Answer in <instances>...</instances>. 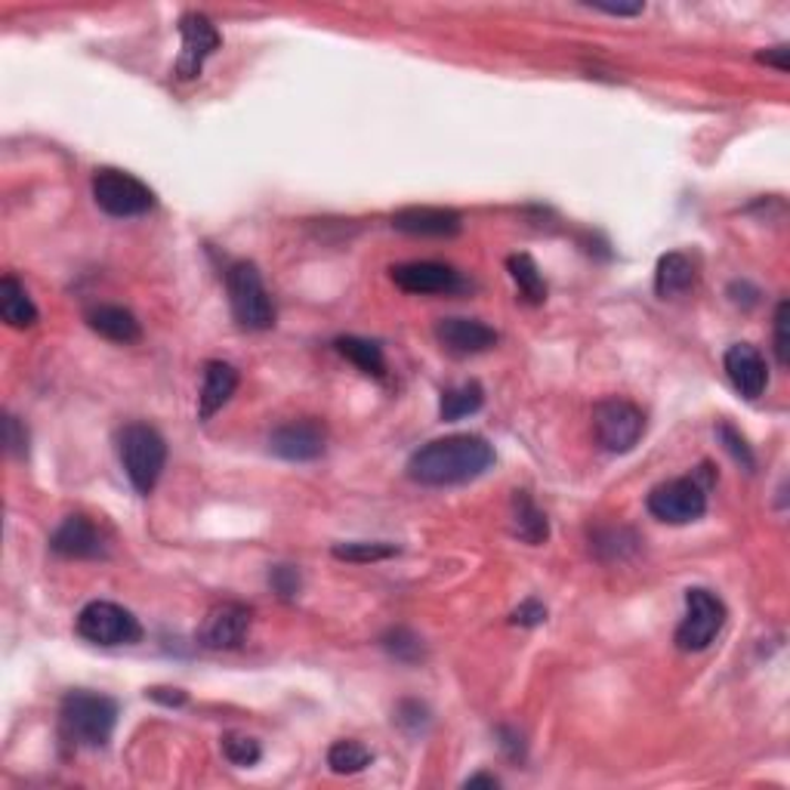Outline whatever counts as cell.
Here are the masks:
<instances>
[{"mask_svg":"<svg viewBox=\"0 0 790 790\" xmlns=\"http://www.w3.org/2000/svg\"><path fill=\"white\" fill-rule=\"evenodd\" d=\"M89 330H96L99 337L112 340V344L130 346L143 337V328L136 322V315L124 306H96L87 313Z\"/></svg>","mask_w":790,"mask_h":790,"instance_id":"19","label":"cell"},{"mask_svg":"<svg viewBox=\"0 0 790 790\" xmlns=\"http://www.w3.org/2000/svg\"><path fill=\"white\" fill-rule=\"evenodd\" d=\"M507 268L509 278L516 282V287L523 291V297L528 299V303H544V299H547V282H544V275H540V268H537L531 256L513 254L507 260Z\"/></svg>","mask_w":790,"mask_h":790,"instance_id":"25","label":"cell"},{"mask_svg":"<svg viewBox=\"0 0 790 790\" xmlns=\"http://www.w3.org/2000/svg\"><path fill=\"white\" fill-rule=\"evenodd\" d=\"M53 552H60L65 559H103L105 540L99 528L84 519V516H69L65 523L50 537Z\"/></svg>","mask_w":790,"mask_h":790,"instance_id":"17","label":"cell"},{"mask_svg":"<svg viewBox=\"0 0 790 790\" xmlns=\"http://www.w3.org/2000/svg\"><path fill=\"white\" fill-rule=\"evenodd\" d=\"M7 447L13 451V454H25V447H29V433L19 426V420L15 418H7Z\"/></svg>","mask_w":790,"mask_h":790,"instance_id":"36","label":"cell"},{"mask_svg":"<svg viewBox=\"0 0 790 790\" xmlns=\"http://www.w3.org/2000/svg\"><path fill=\"white\" fill-rule=\"evenodd\" d=\"M325 445H328V430H325L322 420L313 418L291 420V423H284V426H278L275 433L268 435L272 454H278L282 461L291 463H306L322 457Z\"/></svg>","mask_w":790,"mask_h":790,"instance_id":"11","label":"cell"},{"mask_svg":"<svg viewBox=\"0 0 790 790\" xmlns=\"http://www.w3.org/2000/svg\"><path fill=\"white\" fill-rule=\"evenodd\" d=\"M695 284V266L686 254L673 251V254H664L657 260L655 266V291L657 297H680L692 291Z\"/></svg>","mask_w":790,"mask_h":790,"instance_id":"21","label":"cell"},{"mask_svg":"<svg viewBox=\"0 0 790 790\" xmlns=\"http://www.w3.org/2000/svg\"><path fill=\"white\" fill-rule=\"evenodd\" d=\"M337 352L349 358L361 373H373L383 377L387 373V358H383V346L365 340V337H340L337 340Z\"/></svg>","mask_w":790,"mask_h":790,"instance_id":"23","label":"cell"},{"mask_svg":"<svg viewBox=\"0 0 790 790\" xmlns=\"http://www.w3.org/2000/svg\"><path fill=\"white\" fill-rule=\"evenodd\" d=\"M60 719L69 741L87 750H99L112 741V731L118 723V704L96 692H69L62 698Z\"/></svg>","mask_w":790,"mask_h":790,"instance_id":"2","label":"cell"},{"mask_svg":"<svg viewBox=\"0 0 790 790\" xmlns=\"http://www.w3.org/2000/svg\"><path fill=\"white\" fill-rule=\"evenodd\" d=\"M790 303L788 299H781L776 309V356L781 365H788V349H790Z\"/></svg>","mask_w":790,"mask_h":790,"instance_id":"33","label":"cell"},{"mask_svg":"<svg viewBox=\"0 0 790 790\" xmlns=\"http://www.w3.org/2000/svg\"><path fill=\"white\" fill-rule=\"evenodd\" d=\"M396 723H399L408 735H420V731H426V726H430V710L418 702H402L399 704V710H396Z\"/></svg>","mask_w":790,"mask_h":790,"instance_id":"32","label":"cell"},{"mask_svg":"<svg viewBox=\"0 0 790 790\" xmlns=\"http://www.w3.org/2000/svg\"><path fill=\"white\" fill-rule=\"evenodd\" d=\"M225 291L232 315L244 330H268L275 325V303L254 263L239 260L225 272Z\"/></svg>","mask_w":790,"mask_h":790,"instance_id":"4","label":"cell"},{"mask_svg":"<svg viewBox=\"0 0 790 790\" xmlns=\"http://www.w3.org/2000/svg\"><path fill=\"white\" fill-rule=\"evenodd\" d=\"M268 583L275 587V593H282L284 599H291L299 590L297 568H291V566L272 568V575H268Z\"/></svg>","mask_w":790,"mask_h":790,"instance_id":"34","label":"cell"},{"mask_svg":"<svg viewBox=\"0 0 790 790\" xmlns=\"http://www.w3.org/2000/svg\"><path fill=\"white\" fill-rule=\"evenodd\" d=\"M330 552L337 559H346V562H380V559L396 556L399 547L387 544V540H352V544H337Z\"/></svg>","mask_w":790,"mask_h":790,"instance_id":"28","label":"cell"},{"mask_svg":"<svg viewBox=\"0 0 790 790\" xmlns=\"http://www.w3.org/2000/svg\"><path fill=\"white\" fill-rule=\"evenodd\" d=\"M593 10H599V13H609V15H640L642 13V3H593Z\"/></svg>","mask_w":790,"mask_h":790,"instance_id":"39","label":"cell"},{"mask_svg":"<svg viewBox=\"0 0 790 790\" xmlns=\"http://www.w3.org/2000/svg\"><path fill=\"white\" fill-rule=\"evenodd\" d=\"M649 513L667 525H688L707 513V485L698 476H680L661 482L649 494Z\"/></svg>","mask_w":790,"mask_h":790,"instance_id":"9","label":"cell"},{"mask_svg":"<svg viewBox=\"0 0 790 790\" xmlns=\"http://www.w3.org/2000/svg\"><path fill=\"white\" fill-rule=\"evenodd\" d=\"M392 225L414 239H454L463 229V217L451 208L414 204L392 213Z\"/></svg>","mask_w":790,"mask_h":790,"instance_id":"12","label":"cell"},{"mask_svg":"<svg viewBox=\"0 0 790 790\" xmlns=\"http://www.w3.org/2000/svg\"><path fill=\"white\" fill-rule=\"evenodd\" d=\"M239 389V371L229 361H208L204 365V387L198 399V418L210 420Z\"/></svg>","mask_w":790,"mask_h":790,"instance_id":"18","label":"cell"},{"mask_svg":"<svg viewBox=\"0 0 790 790\" xmlns=\"http://www.w3.org/2000/svg\"><path fill=\"white\" fill-rule=\"evenodd\" d=\"M149 698L167 704V707H179V704H186V692H179V688H151Z\"/></svg>","mask_w":790,"mask_h":790,"instance_id":"38","label":"cell"},{"mask_svg":"<svg viewBox=\"0 0 790 790\" xmlns=\"http://www.w3.org/2000/svg\"><path fill=\"white\" fill-rule=\"evenodd\" d=\"M726 373H729L731 387L738 389L745 399H760L769 387V368L766 358L757 346L735 344L726 349Z\"/></svg>","mask_w":790,"mask_h":790,"instance_id":"15","label":"cell"},{"mask_svg":"<svg viewBox=\"0 0 790 790\" xmlns=\"http://www.w3.org/2000/svg\"><path fill=\"white\" fill-rule=\"evenodd\" d=\"M494 463V447L488 439L473 433H457L435 439L418 447L408 461V476L418 485L445 488V485H463L473 482L482 473H488Z\"/></svg>","mask_w":790,"mask_h":790,"instance_id":"1","label":"cell"},{"mask_svg":"<svg viewBox=\"0 0 790 790\" xmlns=\"http://www.w3.org/2000/svg\"><path fill=\"white\" fill-rule=\"evenodd\" d=\"M93 198H96L99 210H105L115 220L143 217L155 208V192L149 186L118 167H99L93 173Z\"/></svg>","mask_w":790,"mask_h":790,"instance_id":"5","label":"cell"},{"mask_svg":"<svg viewBox=\"0 0 790 790\" xmlns=\"http://www.w3.org/2000/svg\"><path fill=\"white\" fill-rule=\"evenodd\" d=\"M482 404H485V389L478 387L476 380H466V383H457L442 396L439 414H442V420H463L476 414Z\"/></svg>","mask_w":790,"mask_h":790,"instance_id":"24","label":"cell"},{"mask_svg":"<svg viewBox=\"0 0 790 790\" xmlns=\"http://www.w3.org/2000/svg\"><path fill=\"white\" fill-rule=\"evenodd\" d=\"M179 34H182V53L177 60V77L179 81H192L201 75L204 62L220 50L223 38L217 25L210 22L204 13H186L179 19Z\"/></svg>","mask_w":790,"mask_h":790,"instance_id":"10","label":"cell"},{"mask_svg":"<svg viewBox=\"0 0 790 790\" xmlns=\"http://www.w3.org/2000/svg\"><path fill=\"white\" fill-rule=\"evenodd\" d=\"M593 433L609 454H626L640 445L645 433V414L626 399H602L593 408Z\"/></svg>","mask_w":790,"mask_h":790,"instance_id":"8","label":"cell"},{"mask_svg":"<svg viewBox=\"0 0 790 790\" xmlns=\"http://www.w3.org/2000/svg\"><path fill=\"white\" fill-rule=\"evenodd\" d=\"M75 630L81 640L93 642V645H105V649H115V645H134L143 636V626L134 618V612H127L118 602H87L81 614H77Z\"/></svg>","mask_w":790,"mask_h":790,"instance_id":"7","label":"cell"},{"mask_svg":"<svg viewBox=\"0 0 790 790\" xmlns=\"http://www.w3.org/2000/svg\"><path fill=\"white\" fill-rule=\"evenodd\" d=\"M788 46H776V50H766V53H757V60L766 62V65H776L778 72H788Z\"/></svg>","mask_w":790,"mask_h":790,"instance_id":"37","label":"cell"},{"mask_svg":"<svg viewBox=\"0 0 790 790\" xmlns=\"http://www.w3.org/2000/svg\"><path fill=\"white\" fill-rule=\"evenodd\" d=\"M463 788H501V781L494 776H485V772H478V776L466 778L463 781Z\"/></svg>","mask_w":790,"mask_h":790,"instance_id":"40","label":"cell"},{"mask_svg":"<svg viewBox=\"0 0 790 790\" xmlns=\"http://www.w3.org/2000/svg\"><path fill=\"white\" fill-rule=\"evenodd\" d=\"M716 435H719V442L726 445V451H729L731 457L741 463L745 470H754V466H757V461H754V451H750V445H747V439L738 433L731 423H726V420H723V423L716 426Z\"/></svg>","mask_w":790,"mask_h":790,"instance_id":"31","label":"cell"},{"mask_svg":"<svg viewBox=\"0 0 790 790\" xmlns=\"http://www.w3.org/2000/svg\"><path fill=\"white\" fill-rule=\"evenodd\" d=\"M640 537L633 535L630 528H599L593 535V550L605 559V562H621L630 552H636Z\"/></svg>","mask_w":790,"mask_h":790,"instance_id":"27","label":"cell"},{"mask_svg":"<svg viewBox=\"0 0 790 790\" xmlns=\"http://www.w3.org/2000/svg\"><path fill=\"white\" fill-rule=\"evenodd\" d=\"M0 318L15 330L34 328L38 318H41L34 299H31L29 291H25V284L13 278V275H3V278H0Z\"/></svg>","mask_w":790,"mask_h":790,"instance_id":"20","label":"cell"},{"mask_svg":"<svg viewBox=\"0 0 790 790\" xmlns=\"http://www.w3.org/2000/svg\"><path fill=\"white\" fill-rule=\"evenodd\" d=\"M726 626V605L723 599L704 590V587H692L686 593V618L676 626V649L680 652H704L710 649L714 640L723 633Z\"/></svg>","mask_w":790,"mask_h":790,"instance_id":"6","label":"cell"},{"mask_svg":"<svg viewBox=\"0 0 790 790\" xmlns=\"http://www.w3.org/2000/svg\"><path fill=\"white\" fill-rule=\"evenodd\" d=\"M223 757L232 762V766L247 769V766H256V762H260L263 747H260L256 738H247V735H239V731H229L223 738Z\"/></svg>","mask_w":790,"mask_h":790,"instance_id":"30","label":"cell"},{"mask_svg":"<svg viewBox=\"0 0 790 790\" xmlns=\"http://www.w3.org/2000/svg\"><path fill=\"white\" fill-rule=\"evenodd\" d=\"M513 535L525 540V544H544L550 537V523L544 516V509H537V504L525 492L513 494Z\"/></svg>","mask_w":790,"mask_h":790,"instance_id":"22","label":"cell"},{"mask_svg":"<svg viewBox=\"0 0 790 790\" xmlns=\"http://www.w3.org/2000/svg\"><path fill=\"white\" fill-rule=\"evenodd\" d=\"M435 340L451 356H478L497 346V330L478 318H442L435 325Z\"/></svg>","mask_w":790,"mask_h":790,"instance_id":"14","label":"cell"},{"mask_svg":"<svg viewBox=\"0 0 790 790\" xmlns=\"http://www.w3.org/2000/svg\"><path fill=\"white\" fill-rule=\"evenodd\" d=\"M118 457L124 473L139 494H151L158 478L165 473L167 442L149 423H130L118 435Z\"/></svg>","mask_w":790,"mask_h":790,"instance_id":"3","label":"cell"},{"mask_svg":"<svg viewBox=\"0 0 790 790\" xmlns=\"http://www.w3.org/2000/svg\"><path fill=\"white\" fill-rule=\"evenodd\" d=\"M251 626V609L239 602H223L208 614L201 626V642L208 649H239Z\"/></svg>","mask_w":790,"mask_h":790,"instance_id":"16","label":"cell"},{"mask_svg":"<svg viewBox=\"0 0 790 790\" xmlns=\"http://www.w3.org/2000/svg\"><path fill=\"white\" fill-rule=\"evenodd\" d=\"M373 754L358 741H334L328 750V766L330 772L337 776H358L371 766Z\"/></svg>","mask_w":790,"mask_h":790,"instance_id":"26","label":"cell"},{"mask_svg":"<svg viewBox=\"0 0 790 790\" xmlns=\"http://www.w3.org/2000/svg\"><path fill=\"white\" fill-rule=\"evenodd\" d=\"M389 275H392L396 287H402L404 294H420V297L423 294H454V291L463 287L461 275L454 268L445 266V263H430V260L392 266Z\"/></svg>","mask_w":790,"mask_h":790,"instance_id":"13","label":"cell"},{"mask_svg":"<svg viewBox=\"0 0 790 790\" xmlns=\"http://www.w3.org/2000/svg\"><path fill=\"white\" fill-rule=\"evenodd\" d=\"M513 624H519V626H537V624H544L547 621V609L537 602V599H525L523 605L513 612V618H509Z\"/></svg>","mask_w":790,"mask_h":790,"instance_id":"35","label":"cell"},{"mask_svg":"<svg viewBox=\"0 0 790 790\" xmlns=\"http://www.w3.org/2000/svg\"><path fill=\"white\" fill-rule=\"evenodd\" d=\"M383 649H387L396 661H404V664H418V661H423V655H426L423 640H420L414 630H408V626L389 630L387 636H383Z\"/></svg>","mask_w":790,"mask_h":790,"instance_id":"29","label":"cell"}]
</instances>
